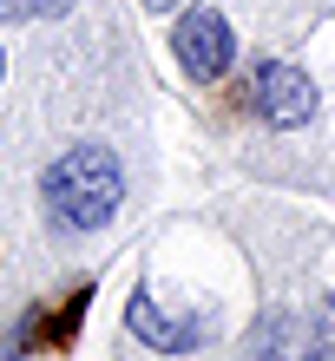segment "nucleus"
I'll use <instances>...</instances> for the list:
<instances>
[{"label": "nucleus", "mask_w": 335, "mask_h": 361, "mask_svg": "<svg viewBox=\"0 0 335 361\" xmlns=\"http://www.w3.org/2000/svg\"><path fill=\"white\" fill-rule=\"evenodd\" d=\"M39 197H47V210H53L66 230H99V224H112V210H118V197H125L118 158L106 152V145H73L66 158L47 164Z\"/></svg>", "instance_id": "f257e3e1"}, {"label": "nucleus", "mask_w": 335, "mask_h": 361, "mask_svg": "<svg viewBox=\"0 0 335 361\" xmlns=\"http://www.w3.org/2000/svg\"><path fill=\"white\" fill-rule=\"evenodd\" d=\"M73 0H0V20H59Z\"/></svg>", "instance_id": "39448f33"}, {"label": "nucleus", "mask_w": 335, "mask_h": 361, "mask_svg": "<svg viewBox=\"0 0 335 361\" xmlns=\"http://www.w3.org/2000/svg\"><path fill=\"white\" fill-rule=\"evenodd\" d=\"M257 112L269 125H303L309 112H316V86H309V73L303 66H283V59H269V66L257 73Z\"/></svg>", "instance_id": "7ed1b4c3"}, {"label": "nucleus", "mask_w": 335, "mask_h": 361, "mask_svg": "<svg viewBox=\"0 0 335 361\" xmlns=\"http://www.w3.org/2000/svg\"><path fill=\"white\" fill-rule=\"evenodd\" d=\"M171 47H178V66L191 73V79H224L230 73V59H237V39H230V20L211 13V7H191L178 20V33H171Z\"/></svg>", "instance_id": "f03ea898"}, {"label": "nucleus", "mask_w": 335, "mask_h": 361, "mask_svg": "<svg viewBox=\"0 0 335 361\" xmlns=\"http://www.w3.org/2000/svg\"><path fill=\"white\" fill-rule=\"evenodd\" d=\"M303 361H335V342H329V348H309Z\"/></svg>", "instance_id": "0eeeda50"}, {"label": "nucleus", "mask_w": 335, "mask_h": 361, "mask_svg": "<svg viewBox=\"0 0 335 361\" xmlns=\"http://www.w3.org/2000/svg\"><path fill=\"white\" fill-rule=\"evenodd\" d=\"M125 322H132V335H145V342H152L158 355H178V348H191L197 335H204V322H197V315H191V322H171V315H164V309H158V302H152L145 289L132 295Z\"/></svg>", "instance_id": "20e7f679"}, {"label": "nucleus", "mask_w": 335, "mask_h": 361, "mask_svg": "<svg viewBox=\"0 0 335 361\" xmlns=\"http://www.w3.org/2000/svg\"><path fill=\"white\" fill-rule=\"evenodd\" d=\"M322 315H329V329H335V289H329V309H322Z\"/></svg>", "instance_id": "6e6552de"}, {"label": "nucleus", "mask_w": 335, "mask_h": 361, "mask_svg": "<svg viewBox=\"0 0 335 361\" xmlns=\"http://www.w3.org/2000/svg\"><path fill=\"white\" fill-rule=\"evenodd\" d=\"M0 73H7V59H0Z\"/></svg>", "instance_id": "1a4fd4ad"}, {"label": "nucleus", "mask_w": 335, "mask_h": 361, "mask_svg": "<svg viewBox=\"0 0 335 361\" xmlns=\"http://www.w3.org/2000/svg\"><path fill=\"white\" fill-rule=\"evenodd\" d=\"M171 7H184V0H145V13H171Z\"/></svg>", "instance_id": "423d86ee"}]
</instances>
